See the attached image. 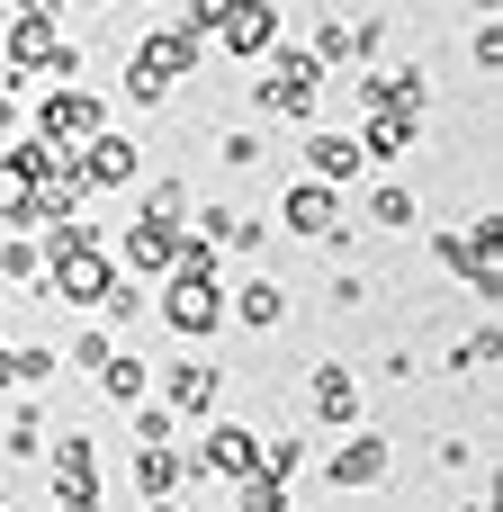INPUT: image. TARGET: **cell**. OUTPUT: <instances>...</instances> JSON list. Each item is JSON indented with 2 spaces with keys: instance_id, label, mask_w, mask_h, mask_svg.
<instances>
[{
  "instance_id": "d590c367",
  "label": "cell",
  "mask_w": 503,
  "mask_h": 512,
  "mask_svg": "<svg viewBox=\"0 0 503 512\" xmlns=\"http://www.w3.org/2000/svg\"><path fill=\"white\" fill-rule=\"evenodd\" d=\"M468 54H477V72H503V18H486V27L468 36Z\"/></svg>"
},
{
  "instance_id": "4dcf8cb0",
  "label": "cell",
  "mask_w": 503,
  "mask_h": 512,
  "mask_svg": "<svg viewBox=\"0 0 503 512\" xmlns=\"http://www.w3.org/2000/svg\"><path fill=\"white\" fill-rule=\"evenodd\" d=\"M234 9H252V0H180V36H189V45H207V36H216V18H234Z\"/></svg>"
},
{
  "instance_id": "8992f818",
  "label": "cell",
  "mask_w": 503,
  "mask_h": 512,
  "mask_svg": "<svg viewBox=\"0 0 503 512\" xmlns=\"http://www.w3.org/2000/svg\"><path fill=\"white\" fill-rule=\"evenodd\" d=\"M126 72H135V81H153V90H180V81L198 72V45H189L180 27H144V36H135V54H126Z\"/></svg>"
},
{
  "instance_id": "30bf717a",
  "label": "cell",
  "mask_w": 503,
  "mask_h": 512,
  "mask_svg": "<svg viewBox=\"0 0 503 512\" xmlns=\"http://www.w3.org/2000/svg\"><path fill=\"white\" fill-rule=\"evenodd\" d=\"M387 468H396V441H378V432H351V441L324 459L333 495H369V486H387Z\"/></svg>"
},
{
  "instance_id": "277c9868",
  "label": "cell",
  "mask_w": 503,
  "mask_h": 512,
  "mask_svg": "<svg viewBox=\"0 0 503 512\" xmlns=\"http://www.w3.org/2000/svg\"><path fill=\"white\" fill-rule=\"evenodd\" d=\"M153 405H171V414H216V405H225V369L198 360V351H180V360L153 369Z\"/></svg>"
},
{
  "instance_id": "8fae6325",
  "label": "cell",
  "mask_w": 503,
  "mask_h": 512,
  "mask_svg": "<svg viewBox=\"0 0 503 512\" xmlns=\"http://www.w3.org/2000/svg\"><path fill=\"white\" fill-rule=\"evenodd\" d=\"M279 225H288L297 243H324V234L342 225V189H324V180H288V189H279Z\"/></svg>"
},
{
  "instance_id": "e575fe53",
  "label": "cell",
  "mask_w": 503,
  "mask_h": 512,
  "mask_svg": "<svg viewBox=\"0 0 503 512\" xmlns=\"http://www.w3.org/2000/svg\"><path fill=\"white\" fill-rule=\"evenodd\" d=\"M306 54H315V63H324V72H342V63H351V18H324V27H315V45H306Z\"/></svg>"
},
{
  "instance_id": "1f68e13d",
  "label": "cell",
  "mask_w": 503,
  "mask_h": 512,
  "mask_svg": "<svg viewBox=\"0 0 503 512\" xmlns=\"http://www.w3.org/2000/svg\"><path fill=\"white\" fill-rule=\"evenodd\" d=\"M234 512H288V486L252 468V477H234Z\"/></svg>"
},
{
  "instance_id": "7a4b0ae2",
  "label": "cell",
  "mask_w": 503,
  "mask_h": 512,
  "mask_svg": "<svg viewBox=\"0 0 503 512\" xmlns=\"http://www.w3.org/2000/svg\"><path fill=\"white\" fill-rule=\"evenodd\" d=\"M153 315H162L180 342H216V333H225V270H216V261H207V270H171L162 297H153Z\"/></svg>"
},
{
  "instance_id": "f35d334b",
  "label": "cell",
  "mask_w": 503,
  "mask_h": 512,
  "mask_svg": "<svg viewBox=\"0 0 503 512\" xmlns=\"http://www.w3.org/2000/svg\"><path fill=\"white\" fill-rule=\"evenodd\" d=\"M18 126H27V117H18V90H9V81H0V144H9V135H18Z\"/></svg>"
},
{
  "instance_id": "7bdbcfd3",
  "label": "cell",
  "mask_w": 503,
  "mask_h": 512,
  "mask_svg": "<svg viewBox=\"0 0 503 512\" xmlns=\"http://www.w3.org/2000/svg\"><path fill=\"white\" fill-rule=\"evenodd\" d=\"M72 9H108V0H72Z\"/></svg>"
},
{
  "instance_id": "52a82bcc",
  "label": "cell",
  "mask_w": 503,
  "mask_h": 512,
  "mask_svg": "<svg viewBox=\"0 0 503 512\" xmlns=\"http://www.w3.org/2000/svg\"><path fill=\"white\" fill-rule=\"evenodd\" d=\"M189 234H198L207 252H261V243H270V216H252V207H234V198H207V207H189Z\"/></svg>"
},
{
  "instance_id": "f1b7e54d",
  "label": "cell",
  "mask_w": 503,
  "mask_h": 512,
  "mask_svg": "<svg viewBox=\"0 0 503 512\" xmlns=\"http://www.w3.org/2000/svg\"><path fill=\"white\" fill-rule=\"evenodd\" d=\"M90 243H108V234H99V225H81V216H63V225H45L36 261H63V252H90Z\"/></svg>"
},
{
  "instance_id": "484cf974",
  "label": "cell",
  "mask_w": 503,
  "mask_h": 512,
  "mask_svg": "<svg viewBox=\"0 0 503 512\" xmlns=\"http://www.w3.org/2000/svg\"><path fill=\"white\" fill-rule=\"evenodd\" d=\"M108 351H117V333H108V324H81V333H72V351H63V369H72V378H99V369H108Z\"/></svg>"
},
{
  "instance_id": "f546056e",
  "label": "cell",
  "mask_w": 503,
  "mask_h": 512,
  "mask_svg": "<svg viewBox=\"0 0 503 512\" xmlns=\"http://www.w3.org/2000/svg\"><path fill=\"white\" fill-rule=\"evenodd\" d=\"M126 414H135V450H171V432H180V414H171V405H153V396H144V405H126Z\"/></svg>"
},
{
  "instance_id": "ba28073f",
  "label": "cell",
  "mask_w": 503,
  "mask_h": 512,
  "mask_svg": "<svg viewBox=\"0 0 503 512\" xmlns=\"http://www.w3.org/2000/svg\"><path fill=\"white\" fill-rule=\"evenodd\" d=\"M108 261H117L126 279H144V288H153V279H171V261H180V234H171V225H144V216H135V225L108 243Z\"/></svg>"
},
{
  "instance_id": "836d02e7",
  "label": "cell",
  "mask_w": 503,
  "mask_h": 512,
  "mask_svg": "<svg viewBox=\"0 0 503 512\" xmlns=\"http://www.w3.org/2000/svg\"><path fill=\"white\" fill-rule=\"evenodd\" d=\"M297 468H306V441H288V432H261V477H279V486H288Z\"/></svg>"
},
{
  "instance_id": "2e32d148",
  "label": "cell",
  "mask_w": 503,
  "mask_h": 512,
  "mask_svg": "<svg viewBox=\"0 0 503 512\" xmlns=\"http://www.w3.org/2000/svg\"><path fill=\"white\" fill-rule=\"evenodd\" d=\"M351 135H360V153H369V162H405V153L423 144V117H405V108H369Z\"/></svg>"
},
{
  "instance_id": "7c38bea8",
  "label": "cell",
  "mask_w": 503,
  "mask_h": 512,
  "mask_svg": "<svg viewBox=\"0 0 503 512\" xmlns=\"http://www.w3.org/2000/svg\"><path fill=\"white\" fill-rule=\"evenodd\" d=\"M45 486L54 495H99V441L90 432H54L45 441Z\"/></svg>"
},
{
  "instance_id": "ee69618b",
  "label": "cell",
  "mask_w": 503,
  "mask_h": 512,
  "mask_svg": "<svg viewBox=\"0 0 503 512\" xmlns=\"http://www.w3.org/2000/svg\"><path fill=\"white\" fill-rule=\"evenodd\" d=\"M468 9H495V0H468Z\"/></svg>"
},
{
  "instance_id": "d6986e66",
  "label": "cell",
  "mask_w": 503,
  "mask_h": 512,
  "mask_svg": "<svg viewBox=\"0 0 503 512\" xmlns=\"http://www.w3.org/2000/svg\"><path fill=\"white\" fill-rule=\"evenodd\" d=\"M63 18H9V72H54Z\"/></svg>"
},
{
  "instance_id": "f6af8a7d",
  "label": "cell",
  "mask_w": 503,
  "mask_h": 512,
  "mask_svg": "<svg viewBox=\"0 0 503 512\" xmlns=\"http://www.w3.org/2000/svg\"><path fill=\"white\" fill-rule=\"evenodd\" d=\"M288 512H297V504H288Z\"/></svg>"
},
{
  "instance_id": "ffe728a7",
  "label": "cell",
  "mask_w": 503,
  "mask_h": 512,
  "mask_svg": "<svg viewBox=\"0 0 503 512\" xmlns=\"http://www.w3.org/2000/svg\"><path fill=\"white\" fill-rule=\"evenodd\" d=\"M360 216H369V225H378V234H414V225H423V198H414V189H405V180H378V189H369V207H360Z\"/></svg>"
},
{
  "instance_id": "d6a6232c",
  "label": "cell",
  "mask_w": 503,
  "mask_h": 512,
  "mask_svg": "<svg viewBox=\"0 0 503 512\" xmlns=\"http://www.w3.org/2000/svg\"><path fill=\"white\" fill-rule=\"evenodd\" d=\"M261 153H270V144H261L252 126H225V135H216V162H225V171H261Z\"/></svg>"
},
{
  "instance_id": "b9f144b4",
  "label": "cell",
  "mask_w": 503,
  "mask_h": 512,
  "mask_svg": "<svg viewBox=\"0 0 503 512\" xmlns=\"http://www.w3.org/2000/svg\"><path fill=\"white\" fill-rule=\"evenodd\" d=\"M450 512H495V504H450Z\"/></svg>"
},
{
  "instance_id": "6da1fadb",
  "label": "cell",
  "mask_w": 503,
  "mask_h": 512,
  "mask_svg": "<svg viewBox=\"0 0 503 512\" xmlns=\"http://www.w3.org/2000/svg\"><path fill=\"white\" fill-rule=\"evenodd\" d=\"M252 117H288V126H315L324 117V63L306 45H270L261 54V81H252Z\"/></svg>"
},
{
  "instance_id": "4fadbf2b",
  "label": "cell",
  "mask_w": 503,
  "mask_h": 512,
  "mask_svg": "<svg viewBox=\"0 0 503 512\" xmlns=\"http://www.w3.org/2000/svg\"><path fill=\"white\" fill-rule=\"evenodd\" d=\"M135 162H144V144H135V135H117V126H99V135L81 144V180H90V198H99V189H126V180H135Z\"/></svg>"
},
{
  "instance_id": "e0dca14e",
  "label": "cell",
  "mask_w": 503,
  "mask_h": 512,
  "mask_svg": "<svg viewBox=\"0 0 503 512\" xmlns=\"http://www.w3.org/2000/svg\"><path fill=\"white\" fill-rule=\"evenodd\" d=\"M225 324H243V333H279V324H288V288H279V279H243V288H225Z\"/></svg>"
},
{
  "instance_id": "8d00e7d4",
  "label": "cell",
  "mask_w": 503,
  "mask_h": 512,
  "mask_svg": "<svg viewBox=\"0 0 503 512\" xmlns=\"http://www.w3.org/2000/svg\"><path fill=\"white\" fill-rule=\"evenodd\" d=\"M324 297H333V306H342V315H351V306H360V297H369V270H342V279H333V288H324Z\"/></svg>"
},
{
  "instance_id": "9a60e30c",
  "label": "cell",
  "mask_w": 503,
  "mask_h": 512,
  "mask_svg": "<svg viewBox=\"0 0 503 512\" xmlns=\"http://www.w3.org/2000/svg\"><path fill=\"white\" fill-rule=\"evenodd\" d=\"M216 45H225L234 63H261V54L279 45V0H252V9H234V18H216Z\"/></svg>"
},
{
  "instance_id": "ab89813d",
  "label": "cell",
  "mask_w": 503,
  "mask_h": 512,
  "mask_svg": "<svg viewBox=\"0 0 503 512\" xmlns=\"http://www.w3.org/2000/svg\"><path fill=\"white\" fill-rule=\"evenodd\" d=\"M54 512H108L99 495H54Z\"/></svg>"
},
{
  "instance_id": "5b68a950",
  "label": "cell",
  "mask_w": 503,
  "mask_h": 512,
  "mask_svg": "<svg viewBox=\"0 0 503 512\" xmlns=\"http://www.w3.org/2000/svg\"><path fill=\"white\" fill-rule=\"evenodd\" d=\"M108 279H117L108 243H90V252H63V261H45V297H63V306H81V315H99Z\"/></svg>"
},
{
  "instance_id": "7402d4cb",
  "label": "cell",
  "mask_w": 503,
  "mask_h": 512,
  "mask_svg": "<svg viewBox=\"0 0 503 512\" xmlns=\"http://www.w3.org/2000/svg\"><path fill=\"white\" fill-rule=\"evenodd\" d=\"M144 315H153V297H144V279H126V270H117V279H108V297H99V324H108V333L126 342V333H135Z\"/></svg>"
},
{
  "instance_id": "ac0fdd59",
  "label": "cell",
  "mask_w": 503,
  "mask_h": 512,
  "mask_svg": "<svg viewBox=\"0 0 503 512\" xmlns=\"http://www.w3.org/2000/svg\"><path fill=\"white\" fill-rule=\"evenodd\" d=\"M90 387H99V405H117V414H126V405H144V396H153V360L117 342V351H108V369H99Z\"/></svg>"
},
{
  "instance_id": "603a6c76",
  "label": "cell",
  "mask_w": 503,
  "mask_h": 512,
  "mask_svg": "<svg viewBox=\"0 0 503 512\" xmlns=\"http://www.w3.org/2000/svg\"><path fill=\"white\" fill-rule=\"evenodd\" d=\"M54 378H63V351L54 342H18L9 369H0V387H54Z\"/></svg>"
},
{
  "instance_id": "bcb514c9",
  "label": "cell",
  "mask_w": 503,
  "mask_h": 512,
  "mask_svg": "<svg viewBox=\"0 0 503 512\" xmlns=\"http://www.w3.org/2000/svg\"><path fill=\"white\" fill-rule=\"evenodd\" d=\"M0 512H9V504H0Z\"/></svg>"
},
{
  "instance_id": "5bb4252c",
  "label": "cell",
  "mask_w": 503,
  "mask_h": 512,
  "mask_svg": "<svg viewBox=\"0 0 503 512\" xmlns=\"http://www.w3.org/2000/svg\"><path fill=\"white\" fill-rule=\"evenodd\" d=\"M360 171H369L360 135H342V126H315V135H306V180H324V189H351Z\"/></svg>"
},
{
  "instance_id": "3957f363",
  "label": "cell",
  "mask_w": 503,
  "mask_h": 512,
  "mask_svg": "<svg viewBox=\"0 0 503 512\" xmlns=\"http://www.w3.org/2000/svg\"><path fill=\"white\" fill-rule=\"evenodd\" d=\"M99 126H108V99H99V90H81V81H45V99H36V126H27V135H45V144L81 153Z\"/></svg>"
},
{
  "instance_id": "83f0119b",
  "label": "cell",
  "mask_w": 503,
  "mask_h": 512,
  "mask_svg": "<svg viewBox=\"0 0 503 512\" xmlns=\"http://www.w3.org/2000/svg\"><path fill=\"white\" fill-rule=\"evenodd\" d=\"M486 360H503V324H477V333H468V342H459V351H450L441 369H450V378H477Z\"/></svg>"
},
{
  "instance_id": "4316f807",
  "label": "cell",
  "mask_w": 503,
  "mask_h": 512,
  "mask_svg": "<svg viewBox=\"0 0 503 512\" xmlns=\"http://www.w3.org/2000/svg\"><path fill=\"white\" fill-rule=\"evenodd\" d=\"M27 207H36V189H27V171L0 153V234H27Z\"/></svg>"
},
{
  "instance_id": "d4e9b609",
  "label": "cell",
  "mask_w": 503,
  "mask_h": 512,
  "mask_svg": "<svg viewBox=\"0 0 503 512\" xmlns=\"http://www.w3.org/2000/svg\"><path fill=\"white\" fill-rule=\"evenodd\" d=\"M189 207H198V198H189V189H180V180H153V189H144V207H135V216H144V225H171V234H180V225H189Z\"/></svg>"
},
{
  "instance_id": "60d3db41",
  "label": "cell",
  "mask_w": 503,
  "mask_h": 512,
  "mask_svg": "<svg viewBox=\"0 0 503 512\" xmlns=\"http://www.w3.org/2000/svg\"><path fill=\"white\" fill-rule=\"evenodd\" d=\"M135 512H189V504H180V495H171V504H135Z\"/></svg>"
},
{
  "instance_id": "9c48e42d",
  "label": "cell",
  "mask_w": 503,
  "mask_h": 512,
  "mask_svg": "<svg viewBox=\"0 0 503 512\" xmlns=\"http://www.w3.org/2000/svg\"><path fill=\"white\" fill-rule=\"evenodd\" d=\"M306 414H315L324 432H360V378H351V360H315V378H306Z\"/></svg>"
},
{
  "instance_id": "74e56055",
  "label": "cell",
  "mask_w": 503,
  "mask_h": 512,
  "mask_svg": "<svg viewBox=\"0 0 503 512\" xmlns=\"http://www.w3.org/2000/svg\"><path fill=\"white\" fill-rule=\"evenodd\" d=\"M9 18H63V0H0Z\"/></svg>"
},
{
  "instance_id": "cb8c5ba5",
  "label": "cell",
  "mask_w": 503,
  "mask_h": 512,
  "mask_svg": "<svg viewBox=\"0 0 503 512\" xmlns=\"http://www.w3.org/2000/svg\"><path fill=\"white\" fill-rule=\"evenodd\" d=\"M45 441H54V432H45V414H36V405H18V414H9V432H0V459H18V468H27V459H45Z\"/></svg>"
},
{
  "instance_id": "44dd1931",
  "label": "cell",
  "mask_w": 503,
  "mask_h": 512,
  "mask_svg": "<svg viewBox=\"0 0 503 512\" xmlns=\"http://www.w3.org/2000/svg\"><path fill=\"white\" fill-rule=\"evenodd\" d=\"M126 477H135V495H144V504H171V495L189 486V477H180V450H135V459H126Z\"/></svg>"
}]
</instances>
